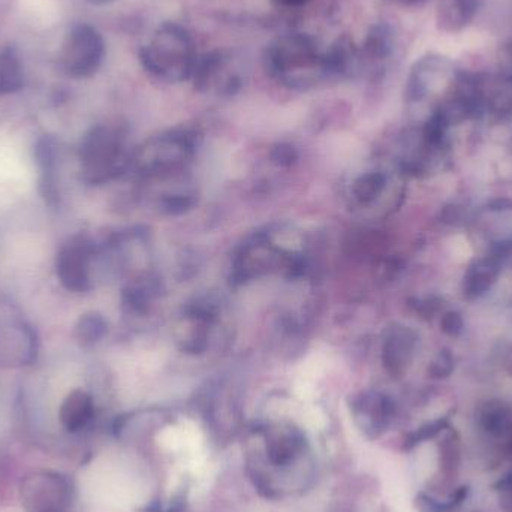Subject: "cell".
I'll return each instance as SVG.
<instances>
[{
    "instance_id": "20",
    "label": "cell",
    "mask_w": 512,
    "mask_h": 512,
    "mask_svg": "<svg viewBox=\"0 0 512 512\" xmlns=\"http://www.w3.org/2000/svg\"><path fill=\"white\" fill-rule=\"evenodd\" d=\"M441 325L442 330L451 337L460 336V334H462L463 327H465L462 316L457 312L445 313V315L442 316Z\"/></svg>"
},
{
    "instance_id": "4",
    "label": "cell",
    "mask_w": 512,
    "mask_h": 512,
    "mask_svg": "<svg viewBox=\"0 0 512 512\" xmlns=\"http://www.w3.org/2000/svg\"><path fill=\"white\" fill-rule=\"evenodd\" d=\"M195 87L200 92L236 93L242 87V77L234 68V60L227 51L213 50L197 57L192 72Z\"/></svg>"
},
{
    "instance_id": "22",
    "label": "cell",
    "mask_w": 512,
    "mask_h": 512,
    "mask_svg": "<svg viewBox=\"0 0 512 512\" xmlns=\"http://www.w3.org/2000/svg\"><path fill=\"white\" fill-rule=\"evenodd\" d=\"M277 2H280L282 5L286 6H303L306 5L309 0H277Z\"/></svg>"
},
{
    "instance_id": "9",
    "label": "cell",
    "mask_w": 512,
    "mask_h": 512,
    "mask_svg": "<svg viewBox=\"0 0 512 512\" xmlns=\"http://www.w3.org/2000/svg\"><path fill=\"white\" fill-rule=\"evenodd\" d=\"M417 348V336L406 327L393 328L384 343V363L388 372L402 375Z\"/></svg>"
},
{
    "instance_id": "3",
    "label": "cell",
    "mask_w": 512,
    "mask_h": 512,
    "mask_svg": "<svg viewBox=\"0 0 512 512\" xmlns=\"http://www.w3.org/2000/svg\"><path fill=\"white\" fill-rule=\"evenodd\" d=\"M460 71L448 57L441 54H427L421 57L409 72L406 84V101L412 105L436 101V107L450 95L456 86Z\"/></svg>"
},
{
    "instance_id": "21",
    "label": "cell",
    "mask_w": 512,
    "mask_h": 512,
    "mask_svg": "<svg viewBox=\"0 0 512 512\" xmlns=\"http://www.w3.org/2000/svg\"><path fill=\"white\" fill-rule=\"evenodd\" d=\"M498 72L512 78V44L504 45L499 51Z\"/></svg>"
},
{
    "instance_id": "5",
    "label": "cell",
    "mask_w": 512,
    "mask_h": 512,
    "mask_svg": "<svg viewBox=\"0 0 512 512\" xmlns=\"http://www.w3.org/2000/svg\"><path fill=\"white\" fill-rule=\"evenodd\" d=\"M71 487L65 478L50 472L33 475L23 484V504L29 512H66Z\"/></svg>"
},
{
    "instance_id": "6",
    "label": "cell",
    "mask_w": 512,
    "mask_h": 512,
    "mask_svg": "<svg viewBox=\"0 0 512 512\" xmlns=\"http://www.w3.org/2000/svg\"><path fill=\"white\" fill-rule=\"evenodd\" d=\"M474 224L489 252L512 255V203L489 204L477 213Z\"/></svg>"
},
{
    "instance_id": "19",
    "label": "cell",
    "mask_w": 512,
    "mask_h": 512,
    "mask_svg": "<svg viewBox=\"0 0 512 512\" xmlns=\"http://www.w3.org/2000/svg\"><path fill=\"white\" fill-rule=\"evenodd\" d=\"M453 369V355H451L448 351L439 352V354L436 355L432 366H430V372H432V375L436 376V378H445V376H448L451 372H453Z\"/></svg>"
},
{
    "instance_id": "18",
    "label": "cell",
    "mask_w": 512,
    "mask_h": 512,
    "mask_svg": "<svg viewBox=\"0 0 512 512\" xmlns=\"http://www.w3.org/2000/svg\"><path fill=\"white\" fill-rule=\"evenodd\" d=\"M104 330V321L98 315L86 316V318L81 319L80 325H78V334L84 342H93V340L99 339Z\"/></svg>"
},
{
    "instance_id": "11",
    "label": "cell",
    "mask_w": 512,
    "mask_h": 512,
    "mask_svg": "<svg viewBox=\"0 0 512 512\" xmlns=\"http://www.w3.org/2000/svg\"><path fill=\"white\" fill-rule=\"evenodd\" d=\"M480 0H444L438 9L439 27L445 32H460L474 20Z\"/></svg>"
},
{
    "instance_id": "13",
    "label": "cell",
    "mask_w": 512,
    "mask_h": 512,
    "mask_svg": "<svg viewBox=\"0 0 512 512\" xmlns=\"http://www.w3.org/2000/svg\"><path fill=\"white\" fill-rule=\"evenodd\" d=\"M93 417V400L84 391H74L66 397L60 408V420L69 432L84 429Z\"/></svg>"
},
{
    "instance_id": "8",
    "label": "cell",
    "mask_w": 512,
    "mask_h": 512,
    "mask_svg": "<svg viewBox=\"0 0 512 512\" xmlns=\"http://www.w3.org/2000/svg\"><path fill=\"white\" fill-rule=\"evenodd\" d=\"M324 56L328 77H355L363 72L360 47L349 36L336 39Z\"/></svg>"
},
{
    "instance_id": "17",
    "label": "cell",
    "mask_w": 512,
    "mask_h": 512,
    "mask_svg": "<svg viewBox=\"0 0 512 512\" xmlns=\"http://www.w3.org/2000/svg\"><path fill=\"white\" fill-rule=\"evenodd\" d=\"M384 174L381 173H370L366 176L361 177L355 183V197L361 201V203H369V201L375 200L376 197L381 195V192L385 188Z\"/></svg>"
},
{
    "instance_id": "1",
    "label": "cell",
    "mask_w": 512,
    "mask_h": 512,
    "mask_svg": "<svg viewBox=\"0 0 512 512\" xmlns=\"http://www.w3.org/2000/svg\"><path fill=\"white\" fill-rule=\"evenodd\" d=\"M265 68L289 89L307 90L328 78L324 51L306 33H285L265 51Z\"/></svg>"
},
{
    "instance_id": "2",
    "label": "cell",
    "mask_w": 512,
    "mask_h": 512,
    "mask_svg": "<svg viewBox=\"0 0 512 512\" xmlns=\"http://www.w3.org/2000/svg\"><path fill=\"white\" fill-rule=\"evenodd\" d=\"M141 62L159 80L167 83L189 80L197 62L192 36L180 24H161L141 51Z\"/></svg>"
},
{
    "instance_id": "15",
    "label": "cell",
    "mask_w": 512,
    "mask_h": 512,
    "mask_svg": "<svg viewBox=\"0 0 512 512\" xmlns=\"http://www.w3.org/2000/svg\"><path fill=\"white\" fill-rule=\"evenodd\" d=\"M358 412L361 417L366 418L364 429L376 432V430L384 429L387 426L391 414H393V405L387 397L367 396L358 406Z\"/></svg>"
},
{
    "instance_id": "12",
    "label": "cell",
    "mask_w": 512,
    "mask_h": 512,
    "mask_svg": "<svg viewBox=\"0 0 512 512\" xmlns=\"http://www.w3.org/2000/svg\"><path fill=\"white\" fill-rule=\"evenodd\" d=\"M304 436L298 430L276 432L267 442V454L274 466H286L294 462L303 451Z\"/></svg>"
},
{
    "instance_id": "16",
    "label": "cell",
    "mask_w": 512,
    "mask_h": 512,
    "mask_svg": "<svg viewBox=\"0 0 512 512\" xmlns=\"http://www.w3.org/2000/svg\"><path fill=\"white\" fill-rule=\"evenodd\" d=\"M27 17L36 24L50 26L57 18V6L53 0H21Z\"/></svg>"
},
{
    "instance_id": "7",
    "label": "cell",
    "mask_w": 512,
    "mask_h": 512,
    "mask_svg": "<svg viewBox=\"0 0 512 512\" xmlns=\"http://www.w3.org/2000/svg\"><path fill=\"white\" fill-rule=\"evenodd\" d=\"M510 256L502 254H493L487 252V255L481 256L466 271L463 279V294L468 300L484 297L489 294L496 283L499 282L504 264Z\"/></svg>"
},
{
    "instance_id": "23",
    "label": "cell",
    "mask_w": 512,
    "mask_h": 512,
    "mask_svg": "<svg viewBox=\"0 0 512 512\" xmlns=\"http://www.w3.org/2000/svg\"><path fill=\"white\" fill-rule=\"evenodd\" d=\"M402 3H406V5H417V3L424 2V0H400Z\"/></svg>"
},
{
    "instance_id": "14",
    "label": "cell",
    "mask_w": 512,
    "mask_h": 512,
    "mask_svg": "<svg viewBox=\"0 0 512 512\" xmlns=\"http://www.w3.org/2000/svg\"><path fill=\"white\" fill-rule=\"evenodd\" d=\"M84 256V252L77 248L66 249L59 256V276L69 289H86L87 268Z\"/></svg>"
},
{
    "instance_id": "10",
    "label": "cell",
    "mask_w": 512,
    "mask_h": 512,
    "mask_svg": "<svg viewBox=\"0 0 512 512\" xmlns=\"http://www.w3.org/2000/svg\"><path fill=\"white\" fill-rule=\"evenodd\" d=\"M393 47V32H391L390 27L385 26V24L373 26L360 47L363 71H366V69L379 71L393 53Z\"/></svg>"
}]
</instances>
